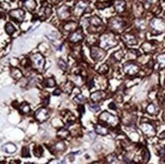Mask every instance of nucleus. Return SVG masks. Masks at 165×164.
<instances>
[{"mask_svg":"<svg viewBox=\"0 0 165 164\" xmlns=\"http://www.w3.org/2000/svg\"><path fill=\"white\" fill-rule=\"evenodd\" d=\"M99 45H100V48H102L103 50H106V49H110V48L116 47V45H118V41H116L113 34L105 33V34H102V37H100Z\"/></svg>","mask_w":165,"mask_h":164,"instance_id":"f257e3e1","label":"nucleus"},{"mask_svg":"<svg viewBox=\"0 0 165 164\" xmlns=\"http://www.w3.org/2000/svg\"><path fill=\"white\" fill-rule=\"evenodd\" d=\"M125 22L122 17L119 16H114L111 17L110 20H108V28L113 31V33H119L125 28Z\"/></svg>","mask_w":165,"mask_h":164,"instance_id":"f03ea898","label":"nucleus"},{"mask_svg":"<svg viewBox=\"0 0 165 164\" xmlns=\"http://www.w3.org/2000/svg\"><path fill=\"white\" fill-rule=\"evenodd\" d=\"M150 28L154 35H159L165 31V20L163 18L154 17L150 22Z\"/></svg>","mask_w":165,"mask_h":164,"instance_id":"7ed1b4c3","label":"nucleus"},{"mask_svg":"<svg viewBox=\"0 0 165 164\" xmlns=\"http://www.w3.org/2000/svg\"><path fill=\"white\" fill-rule=\"evenodd\" d=\"M123 69L124 72L128 76H130V77H135V76H137L141 72V68L139 64L133 62V61H128L127 63H125Z\"/></svg>","mask_w":165,"mask_h":164,"instance_id":"20e7f679","label":"nucleus"},{"mask_svg":"<svg viewBox=\"0 0 165 164\" xmlns=\"http://www.w3.org/2000/svg\"><path fill=\"white\" fill-rule=\"evenodd\" d=\"M98 120L100 122H102V123L106 124V125L113 127V128L119 125V118L116 117V116H114L113 113H108V112H102L100 113Z\"/></svg>","mask_w":165,"mask_h":164,"instance_id":"39448f33","label":"nucleus"},{"mask_svg":"<svg viewBox=\"0 0 165 164\" xmlns=\"http://www.w3.org/2000/svg\"><path fill=\"white\" fill-rule=\"evenodd\" d=\"M31 64L33 66L34 69L41 71L44 68L45 65V58L42 54L40 53H36V54L31 55Z\"/></svg>","mask_w":165,"mask_h":164,"instance_id":"423d86ee","label":"nucleus"},{"mask_svg":"<svg viewBox=\"0 0 165 164\" xmlns=\"http://www.w3.org/2000/svg\"><path fill=\"white\" fill-rule=\"evenodd\" d=\"M139 127H140V130L142 131V133L144 134L146 137L151 138V137L155 136L156 129L152 123H150V122H142Z\"/></svg>","mask_w":165,"mask_h":164,"instance_id":"0eeeda50","label":"nucleus"},{"mask_svg":"<svg viewBox=\"0 0 165 164\" xmlns=\"http://www.w3.org/2000/svg\"><path fill=\"white\" fill-rule=\"evenodd\" d=\"M90 54H91V58L95 62H98V61H102L105 59V50H103L102 48L100 47H91V50H90Z\"/></svg>","mask_w":165,"mask_h":164,"instance_id":"6e6552de","label":"nucleus"},{"mask_svg":"<svg viewBox=\"0 0 165 164\" xmlns=\"http://www.w3.org/2000/svg\"><path fill=\"white\" fill-rule=\"evenodd\" d=\"M49 110L46 107H41L34 113V119L39 122V123H44L49 119Z\"/></svg>","mask_w":165,"mask_h":164,"instance_id":"1a4fd4ad","label":"nucleus"},{"mask_svg":"<svg viewBox=\"0 0 165 164\" xmlns=\"http://www.w3.org/2000/svg\"><path fill=\"white\" fill-rule=\"evenodd\" d=\"M87 5H88V3L85 2L84 0H79L75 4V7H74V14H75V16L80 17L85 12V9L87 8Z\"/></svg>","mask_w":165,"mask_h":164,"instance_id":"9d476101","label":"nucleus"},{"mask_svg":"<svg viewBox=\"0 0 165 164\" xmlns=\"http://www.w3.org/2000/svg\"><path fill=\"white\" fill-rule=\"evenodd\" d=\"M83 39H84L83 31H82L80 28H79V30L74 31L73 33H71V35L69 36V42H71L72 44L80 43Z\"/></svg>","mask_w":165,"mask_h":164,"instance_id":"9b49d317","label":"nucleus"},{"mask_svg":"<svg viewBox=\"0 0 165 164\" xmlns=\"http://www.w3.org/2000/svg\"><path fill=\"white\" fill-rule=\"evenodd\" d=\"M57 14L60 19H62V20L68 19L71 14L70 8H69L67 5H62V6H60L59 8L57 9Z\"/></svg>","mask_w":165,"mask_h":164,"instance_id":"f8f14e48","label":"nucleus"},{"mask_svg":"<svg viewBox=\"0 0 165 164\" xmlns=\"http://www.w3.org/2000/svg\"><path fill=\"white\" fill-rule=\"evenodd\" d=\"M25 11H23L22 9H12L10 10L9 12V16L12 18V19H14L15 22H22L23 19H25Z\"/></svg>","mask_w":165,"mask_h":164,"instance_id":"ddd939ff","label":"nucleus"},{"mask_svg":"<svg viewBox=\"0 0 165 164\" xmlns=\"http://www.w3.org/2000/svg\"><path fill=\"white\" fill-rule=\"evenodd\" d=\"M105 97H106V92L105 90H96L92 92L91 95H90V99H91V101L94 102V104L102 101Z\"/></svg>","mask_w":165,"mask_h":164,"instance_id":"4468645a","label":"nucleus"},{"mask_svg":"<svg viewBox=\"0 0 165 164\" xmlns=\"http://www.w3.org/2000/svg\"><path fill=\"white\" fill-rule=\"evenodd\" d=\"M122 40L129 46H135L137 44L138 40L136 38V36L133 33H126L122 36Z\"/></svg>","mask_w":165,"mask_h":164,"instance_id":"2eb2a0df","label":"nucleus"},{"mask_svg":"<svg viewBox=\"0 0 165 164\" xmlns=\"http://www.w3.org/2000/svg\"><path fill=\"white\" fill-rule=\"evenodd\" d=\"M133 12H134V15L137 18H141L143 13H144V5L139 1L134 2V4H133Z\"/></svg>","mask_w":165,"mask_h":164,"instance_id":"dca6fc26","label":"nucleus"},{"mask_svg":"<svg viewBox=\"0 0 165 164\" xmlns=\"http://www.w3.org/2000/svg\"><path fill=\"white\" fill-rule=\"evenodd\" d=\"M146 113H148V115L150 116H157L160 112V107H159L158 104H154V102H151V104H149L147 107H146Z\"/></svg>","mask_w":165,"mask_h":164,"instance_id":"f3484780","label":"nucleus"},{"mask_svg":"<svg viewBox=\"0 0 165 164\" xmlns=\"http://www.w3.org/2000/svg\"><path fill=\"white\" fill-rule=\"evenodd\" d=\"M135 121H136L135 115H133V113H125V115H123V118H122V122H123L125 125H127L128 127L134 125Z\"/></svg>","mask_w":165,"mask_h":164,"instance_id":"a211bd4d","label":"nucleus"},{"mask_svg":"<svg viewBox=\"0 0 165 164\" xmlns=\"http://www.w3.org/2000/svg\"><path fill=\"white\" fill-rule=\"evenodd\" d=\"M65 150H66V145L63 141H58L57 143H55L52 148V151L53 153H55V154L62 153L65 151Z\"/></svg>","mask_w":165,"mask_h":164,"instance_id":"6ab92c4d","label":"nucleus"},{"mask_svg":"<svg viewBox=\"0 0 165 164\" xmlns=\"http://www.w3.org/2000/svg\"><path fill=\"white\" fill-rule=\"evenodd\" d=\"M94 132L102 136H105L108 134V128L105 124H95L94 125Z\"/></svg>","mask_w":165,"mask_h":164,"instance_id":"aec40b11","label":"nucleus"},{"mask_svg":"<svg viewBox=\"0 0 165 164\" xmlns=\"http://www.w3.org/2000/svg\"><path fill=\"white\" fill-rule=\"evenodd\" d=\"M70 81L72 82L74 85H77V86H81L84 84V79L81 75H79V74H72V75L70 76Z\"/></svg>","mask_w":165,"mask_h":164,"instance_id":"412c9836","label":"nucleus"},{"mask_svg":"<svg viewBox=\"0 0 165 164\" xmlns=\"http://www.w3.org/2000/svg\"><path fill=\"white\" fill-rule=\"evenodd\" d=\"M22 6L28 11H34L37 8L36 0H22Z\"/></svg>","mask_w":165,"mask_h":164,"instance_id":"4be33fe9","label":"nucleus"},{"mask_svg":"<svg viewBox=\"0 0 165 164\" xmlns=\"http://www.w3.org/2000/svg\"><path fill=\"white\" fill-rule=\"evenodd\" d=\"M142 50L145 53H152L156 50V45L153 42H144L142 45Z\"/></svg>","mask_w":165,"mask_h":164,"instance_id":"5701e85b","label":"nucleus"},{"mask_svg":"<svg viewBox=\"0 0 165 164\" xmlns=\"http://www.w3.org/2000/svg\"><path fill=\"white\" fill-rule=\"evenodd\" d=\"M77 22H66L65 25H63V31H66V33H73L74 31L77 30Z\"/></svg>","mask_w":165,"mask_h":164,"instance_id":"b1692460","label":"nucleus"},{"mask_svg":"<svg viewBox=\"0 0 165 164\" xmlns=\"http://www.w3.org/2000/svg\"><path fill=\"white\" fill-rule=\"evenodd\" d=\"M114 8H116V12L123 13L126 9V1L125 0H116L114 2Z\"/></svg>","mask_w":165,"mask_h":164,"instance_id":"393cba45","label":"nucleus"},{"mask_svg":"<svg viewBox=\"0 0 165 164\" xmlns=\"http://www.w3.org/2000/svg\"><path fill=\"white\" fill-rule=\"evenodd\" d=\"M2 150L8 154H13L14 152H16V146L13 143H6L2 146Z\"/></svg>","mask_w":165,"mask_h":164,"instance_id":"a878e982","label":"nucleus"},{"mask_svg":"<svg viewBox=\"0 0 165 164\" xmlns=\"http://www.w3.org/2000/svg\"><path fill=\"white\" fill-rule=\"evenodd\" d=\"M88 20H89V23H90V25L93 26V28H96V26H102V19L100 17H98L96 16V15H94V16H91V17H89L88 18Z\"/></svg>","mask_w":165,"mask_h":164,"instance_id":"bb28decb","label":"nucleus"},{"mask_svg":"<svg viewBox=\"0 0 165 164\" xmlns=\"http://www.w3.org/2000/svg\"><path fill=\"white\" fill-rule=\"evenodd\" d=\"M10 75H11V77L13 79H15V80H19V79L22 78V76H23L21 70L18 69L16 67L11 68V70H10Z\"/></svg>","mask_w":165,"mask_h":164,"instance_id":"cd10ccee","label":"nucleus"},{"mask_svg":"<svg viewBox=\"0 0 165 164\" xmlns=\"http://www.w3.org/2000/svg\"><path fill=\"white\" fill-rule=\"evenodd\" d=\"M105 163L106 164H121L119 162L118 156L116 154H110V155H108L105 158Z\"/></svg>","mask_w":165,"mask_h":164,"instance_id":"c85d7f7f","label":"nucleus"},{"mask_svg":"<svg viewBox=\"0 0 165 164\" xmlns=\"http://www.w3.org/2000/svg\"><path fill=\"white\" fill-rule=\"evenodd\" d=\"M135 26L139 31H145L146 28H147V22H146V20L143 19V18H138L135 22Z\"/></svg>","mask_w":165,"mask_h":164,"instance_id":"c756f323","label":"nucleus"},{"mask_svg":"<svg viewBox=\"0 0 165 164\" xmlns=\"http://www.w3.org/2000/svg\"><path fill=\"white\" fill-rule=\"evenodd\" d=\"M66 115H63V118H64V121L67 125H73L74 122H75V117L72 115L71 113L69 112H65Z\"/></svg>","mask_w":165,"mask_h":164,"instance_id":"7c9ffc66","label":"nucleus"},{"mask_svg":"<svg viewBox=\"0 0 165 164\" xmlns=\"http://www.w3.org/2000/svg\"><path fill=\"white\" fill-rule=\"evenodd\" d=\"M140 155H141V161H142L143 163L148 162L149 158H150V154H149V151L147 148H142Z\"/></svg>","mask_w":165,"mask_h":164,"instance_id":"2f4dec72","label":"nucleus"},{"mask_svg":"<svg viewBox=\"0 0 165 164\" xmlns=\"http://www.w3.org/2000/svg\"><path fill=\"white\" fill-rule=\"evenodd\" d=\"M156 61H157V64H158L159 67H160L161 69H164L165 68V53L159 54L156 58Z\"/></svg>","mask_w":165,"mask_h":164,"instance_id":"473e14b6","label":"nucleus"},{"mask_svg":"<svg viewBox=\"0 0 165 164\" xmlns=\"http://www.w3.org/2000/svg\"><path fill=\"white\" fill-rule=\"evenodd\" d=\"M19 110L21 113H23V115H28V113H31L30 104H26V102H22V104L19 105Z\"/></svg>","mask_w":165,"mask_h":164,"instance_id":"72a5a7b5","label":"nucleus"},{"mask_svg":"<svg viewBox=\"0 0 165 164\" xmlns=\"http://www.w3.org/2000/svg\"><path fill=\"white\" fill-rule=\"evenodd\" d=\"M138 56H139V53H138L137 51H135V50H129L126 54V58L127 59H129L130 61L137 59Z\"/></svg>","mask_w":165,"mask_h":164,"instance_id":"f704fd0d","label":"nucleus"},{"mask_svg":"<svg viewBox=\"0 0 165 164\" xmlns=\"http://www.w3.org/2000/svg\"><path fill=\"white\" fill-rule=\"evenodd\" d=\"M70 135V131H68L67 129H60L57 133V136L60 139H66L68 138V136Z\"/></svg>","mask_w":165,"mask_h":164,"instance_id":"c9c22d12","label":"nucleus"},{"mask_svg":"<svg viewBox=\"0 0 165 164\" xmlns=\"http://www.w3.org/2000/svg\"><path fill=\"white\" fill-rule=\"evenodd\" d=\"M73 88H74V84L71 81H68V82H66V83L64 84L63 91L66 92V93H71L72 90H73Z\"/></svg>","mask_w":165,"mask_h":164,"instance_id":"e433bc0d","label":"nucleus"},{"mask_svg":"<svg viewBox=\"0 0 165 164\" xmlns=\"http://www.w3.org/2000/svg\"><path fill=\"white\" fill-rule=\"evenodd\" d=\"M123 58H124V52L122 51V50L114 52L113 54V56H111V59H113L114 61H116V62L121 61L122 59H123Z\"/></svg>","mask_w":165,"mask_h":164,"instance_id":"4c0bfd02","label":"nucleus"},{"mask_svg":"<svg viewBox=\"0 0 165 164\" xmlns=\"http://www.w3.org/2000/svg\"><path fill=\"white\" fill-rule=\"evenodd\" d=\"M4 30L6 31L7 35H12V34H14V31H15V28L11 22H7L6 25H5Z\"/></svg>","mask_w":165,"mask_h":164,"instance_id":"58836bf2","label":"nucleus"},{"mask_svg":"<svg viewBox=\"0 0 165 164\" xmlns=\"http://www.w3.org/2000/svg\"><path fill=\"white\" fill-rule=\"evenodd\" d=\"M44 85L46 87H55L56 86V80L53 77L47 78L44 82Z\"/></svg>","mask_w":165,"mask_h":164,"instance_id":"ea45409f","label":"nucleus"},{"mask_svg":"<svg viewBox=\"0 0 165 164\" xmlns=\"http://www.w3.org/2000/svg\"><path fill=\"white\" fill-rule=\"evenodd\" d=\"M97 80L99 81V85H100V87H102V89H105L108 87V82H106V79H105V76H102V75L98 76Z\"/></svg>","mask_w":165,"mask_h":164,"instance_id":"a19ab883","label":"nucleus"},{"mask_svg":"<svg viewBox=\"0 0 165 164\" xmlns=\"http://www.w3.org/2000/svg\"><path fill=\"white\" fill-rule=\"evenodd\" d=\"M74 100L77 102L78 104H84L85 101H86V97L84 96L83 94H78V95H76L75 96V98H74Z\"/></svg>","mask_w":165,"mask_h":164,"instance_id":"79ce46f5","label":"nucleus"},{"mask_svg":"<svg viewBox=\"0 0 165 164\" xmlns=\"http://www.w3.org/2000/svg\"><path fill=\"white\" fill-rule=\"evenodd\" d=\"M108 71H110V67H108V64H103L98 68V72H99V74H102V75H105Z\"/></svg>","mask_w":165,"mask_h":164,"instance_id":"37998d69","label":"nucleus"},{"mask_svg":"<svg viewBox=\"0 0 165 164\" xmlns=\"http://www.w3.org/2000/svg\"><path fill=\"white\" fill-rule=\"evenodd\" d=\"M72 53H73V56L75 57V58L81 57V48H80V47H75V48H73Z\"/></svg>","mask_w":165,"mask_h":164,"instance_id":"c03bdc74","label":"nucleus"},{"mask_svg":"<svg viewBox=\"0 0 165 164\" xmlns=\"http://www.w3.org/2000/svg\"><path fill=\"white\" fill-rule=\"evenodd\" d=\"M89 108H90V110H91V112L97 113L98 110H100V107L98 104H94V102H91V104H89Z\"/></svg>","mask_w":165,"mask_h":164,"instance_id":"a18cd8bd","label":"nucleus"},{"mask_svg":"<svg viewBox=\"0 0 165 164\" xmlns=\"http://www.w3.org/2000/svg\"><path fill=\"white\" fill-rule=\"evenodd\" d=\"M43 148L41 146H37L36 148H34V155L37 156V157H41V156L43 155Z\"/></svg>","mask_w":165,"mask_h":164,"instance_id":"49530a36","label":"nucleus"},{"mask_svg":"<svg viewBox=\"0 0 165 164\" xmlns=\"http://www.w3.org/2000/svg\"><path fill=\"white\" fill-rule=\"evenodd\" d=\"M58 65H59L60 69H62L63 71H66L67 70V64H66V62L62 59H59L58 60Z\"/></svg>","mask_w":165,"mask_h":164,"instance_id":"de8ad7c7","label":"nucleus"},{"mask_svg":"<svg viewBox=\"0 0 165 164\" xmlns=\"http://www.w3.org/2000/svg\"><path fill=\"white\" fill-rule=\"evenodd\" d=\"M21 155H22L23 157H28V156H30V149H28V147L22 148V150H21Z\"/></svg>","mask_w":165,"mask_h":164,"instance_id":"09e8293b","label":"nucleus"},{"mask_svg":"<svg viewBox=\"0 0 165 164\" xmlns=\"http://www.w3.org/2000/svg\"><path fill=\"white\" fill-rule=\"evenodd\" d=\"M159 0H145V4L147 6H154V5H157Z\"/></svg>","mask_w":165,"mask_h":164,"instance_id":"8fccbe9b","label":"nucleus"},{"mask_svg":"<svg viewBox=\"0 0 165 164\" xmlns=\"http://www.w3.org/2000/svg\"><path fill=\"white\" fill-rule=\"evenodd\" d=\"M108 107H110V110H116V104H114V102H111V104H108Z\"/></svg>","mask_w":165,"mask_h":164,"instance_id":"3c124183","label":"nucleus"},{"mask_svg":"<svg viewBox=\"0 0 165 164\" xmlns=\"http://www.w3.org/2000/svg\"><path fill=\"white\" fill-rule=\"evenodd\" d=\"M159 138H160V139H165V131H163L162 133L159 134Z\"/></svg>","mask_w":165,"mask_h":164,"instance_id":"603ef678","label":"nucleus"},{"mask_svg":"<svg viewBox=\"0 0 165 164\" xmlns=\"http://www.w3.org/2000/svg\"><path fill=\"white\" fill-rule=\"evenodd\" d=\"M61 89H56V91H54V95H59L61 93Z\"/></svg>","mask_w":165,"mask_h":164,"instance_id":"864d4df0","label":"nucleus"},{"mask_svg":"<svg viewBox=\"0 0 165 164\" xmlns=\"http://www.w3.org/2000/svg\"><path fill=\"white\" fill-rule=\"evenodd\" d=\"M48 164H59V163H58L57 160H52V161H50V162Z\"/></svg>","mask_w":165,"mask_h":164,"instance_id":"5fc2aeb1","label":"nucleus"},{"mask_svg":"<svg viewBox=\"0 0 165 164\" xmlns=\"http://www.w3.org/2000/svg\"><path fill=\"white\" fill-rule=\"evenodd\" d=\"M9 164H18L17 161H10Z\"/></svg>","mask_w":165,"mask_h":164,"instance_id":"6e6d98bb","label":"nucleus"},{"mask_svg":"<svg viewBox=\"0 0 165 164\" xmlns=\"http://www.w3.org/2000/svg\"><path fill=\"white\" fill-rule=\"evenodd\" d=\"M110 1V0H99V2H108Z\"/></svg>","mask_w":165,"mask_h":164,"instance_id":"4d7b16f0","label":"nucleus"},{"mask_svg":"<svg viewBox=\"0 0 165 164\" xmlns=\"http://www.w3.org/2000/svg\"><path fill=\"white\" fill-rule=\"evenodd\" d=\"M60 164H66V161H65V160H62V161L60 162Z\"/></svg>","mask_w":165,"mask_h":164,"instance_id":"13d9d810","label":"nucleus"},{"mask_svg":"<svg viewBox=\"0 0 165 164\" xmlns=\"http://www.w3.org/2000/svg\"><path fill=\"white\" fill-rule=\"evenodd\" d=\"M131 164H139V163H137V162H131Z\"/></svg>","mask_w":165,"mask_h":164,"instance_id":"bf43d9fd","label":"nucleus"},{"mask_svg":"<svg viewBox=\"0 0 165 164\" xmlns=\"http://www.w3.org/2000/svg\"><path fill=\"white\" fill-rule=\"evenodd\" d=\"M26 164H36V163H26Z\"/></svg>","mask_w":165,"mask_h":164,"instance_id":"052dcab7","label":"nucleus"},{"mask_svg":"<svg viewBox=\"0 0 165 164\" xmlns=\"http://www.w3.org/2000/svg\"><path fill=\"white\" fill-rule=\"evenodd\" d=\"M55 1H56V2H57V1H61V0H55Z\"/></svg>","mask_w":165,"mask_h":164,"instance_id":"680f3d73","label":"nucleus"},{"mask_svg":"<svg viewBox=\"0 0 165 164\" xmlns=\"http://www.w3.org/2000/svg\"><path fill=\"white\" fill-rule=\"evenodd\" d=\"M164 90H165V82H164Z\"/></svg>","mask_w":165,"mask_h":164,"instance_id":"e2e57ef3","label":"nucleus"}]
</instances>
